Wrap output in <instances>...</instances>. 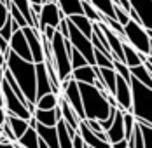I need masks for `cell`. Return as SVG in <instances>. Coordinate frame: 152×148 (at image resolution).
<instances>
[{"label": "cell", "instance_id": "1", "mask_svg": "<svg viewBox=\"0 0 152 148\" xmlns=\"http://www.w3.org/2000/svg\"><path fill=\"white\" fill-rule=\"evenodd\" d=\"M5 68L11 72L25 98L35 104V63L19 58L9 49V52L5 54Z\"/></svg>", "mask_w": 152, "mask_h": 148}, {"label": "cell", "instance_id": "2", "mask_svg": "<svg viewBox=\"0 0 152 148\" xmlns=\"http://www.w3.org/2000/svg\"><path fill=\"white\" fill-rule=\"evenodd\" d=\"M79 92H80V99H82V108H84V117L86 118H96V120H103L110 113V104L107 103L105 94L102 91L94 87L93 84H84V82H77Z\"/></svg>", "mask_w": 152, "mask_h": 148}, {"label": "cell", "instance_id": "3", "mask_svg": "<svg viewBox=\"0 0 152 148\" xmlns=\"http://www.w3.org/2000/svg\"><path fill=\"white\" fill-rule=\"evenodd\" d=\"M131 89V113L138 122L151 124V87L143 86L137 78L129 77Z\"/></svg>", "mask_w": 152, "mask_h": 148}, {"label": "cell", "instance_id": "4", "mask_svg": "<svg viewBox=\"0 0 152 148\" xmlns=\"http://www.w3.org/2000/svg\"><path fill=\"white\" fill-rule=\"evenodd\" d=\"M124 42L131 45L133 49H137L138 52L143 54H152V30L143 28L140 23L129 19L124 26Z\"/></svg>", "mask_w": 152, "mask_h": 148}, {"label": "cell", "instance_id": "5", "mask_svg": "<svg viewBox=\"0 0 152 148\" xmlns=\"http://www.w3.org/2000/svg\"><path fill=\"white\" fill-rule=\"evenodd\" d=\"M51 51H53V61H54V68H56V73L58 78L61 80H66V78H72V66H70V54L65 47V37L61 35L60 31L56 30L53 38H51Z\"/></svg>", "mask_w": 152, "mask_h": 148}, {"label": "cell", "instance_id": "6", "mask_svg": "<svg viewBox=\"0 0 152 148\" xmlns=\"http://www.w3.org/2000/svg\"><path fill=\"white\" fill-rule=\"evenodd\" d=\"M0 91H2V94H4V110H5V113L21 117V118H25V120H28V118L31 117V113L28 112V108L19 101V98L14 94V91L11 89V86L7 84V80H5L4 77H2V80H0Z\"/></svg>", "mask_w": 152, "mask_h": 148}, {"label": "cell", "instance_id": "7", "mask_svg": "<svg viewBox=\"0 0 152 148\" xmlns=\"http://www.w3.org/2000/svg\"><path fill=\"white\" fill-rule=\"evenodd\" d=\"M68 19V17H66ZM68 40H70V44L74 49H77L84 58L88 61V65H94V56H93V44H91V38L89 37H86L84 33H80L79 30L68 21V37H66Z\"/></svg>", "mask_w": 152, "mask_h": 148}, {"label": "cell", "instance_id": "8", "mask_svg": "<svg viewBox=\"0 0 152 148\" xmlns=\"http://www.w3.org/2000/svg\"><path fill=\"white\" fill-rule=\"evenodd\" d=\"M61 17H66V16L60 11L58 4H56L54 0H47L46 4H42V9H40V12H39V30L42 31L44 26H53V28H56Z\"/></svg>", "mask_w": 152, "mask_h": 148}, {"label": "cell", "instance_id": "9", "mask_svg": "<svg viewBox=\"0 0 152 148\" xmlns=\"http://www.w3.org/2000/svg\"><path fill=\"white\" fill-rule=\"evenodd\" d=\"M61 94L63 98L68 101V104L72 106V110L77 113V117L80 120H84V108H82V99H80V92H79V86L74 78H68L66 86L61 89Z\"/></svg>", "mask_w": 152, "mask_h": 148}, {"label": "cell", "instance_id": "10", "mask_svg": "<svg viewBox=\"0 0 152 148\" xmlns=\"http://www.w3.org/2000/svg\"><path fill=\"white\" fill-rule=\"evenodd\" d=\"M21 31L26 37V42L30 47V54L33 63H42L44 61V51H42V40H40V30L31 28V26H23Z\"/></svg>", "mask_w": 152, "mask_h": 148}, {"label": "cell", "instance_id": "11", "mask_svg": "<svg viewBox=\"0 0 152 148\" xmlns=\"http://www.w3.org/2000/svg\"><path fill=\"white\" fill-rule=\"evenodd\" d=\"M114 98L117 101V108L119 110H122V112H131V89H129V80L122 78L121 75L115 77Z\"/></svg>", "mask_w": 152, "mask_h": 148}, {"label": "cell", "instance_id": "12", "mask_svg": "<svg viewBox=\"0 0 152 148\" xmlns=\"http://www.w3.org/2000/svg\"><path fill=\"white\" fill-rule=\"evenodd\" d=\"M129 9H133L140 17V25L143 28H152V0H128Z\"/></svg>", "mask_w": 152, "mask_h": 148}, {"label": "cell", "instance_id": "13", "mask_svg": "<svg viewBox=\"0 0 152 148\" xmlns=\"http://www.w3.org/2000/svg\"><path fill=\"white\" fill-rule=\"evenodd\" d=\"M9 49H11L14 54H18L19 58L26 59V61H31L30 47H28L26 37H25V33L21 31V28L11 35V38H9Z\"/></svg>", "mask_w": 152, "mask_h": 148}, {"label": "cell", "instance_id": "14", "mask_svg": "<svg viewBox=\"0 0 152 148\" xmlns=\"http://www.w3.org/2000/svg\"><path fill=\"white\" fill-rule=\"evenodd\" d=\"M33 117L35 120L40 124V126H47V127H54L58 124V120H61V110H60V104L53 110H39L35 108L33 112Z\"/></svg>", "mask_w": 152, "mask_h": 148}, {"label": "cell", "instance_id": "15", "mask_svg": "<svg viewBox=\"0 0 152 148\" xmlns=\"http://www.w3.org/2000/svg\"><path fill=\"white\" fill-rule=\"evenodd\" d=\"M107 134V141L108 143H115L119 139H124V126H122V110H115V117L112 126L105 131Z\"/></svg>", "mask_w": 152, "mask_h": 148}, {"label": "cell", "instance_id": "16", "mask_svg": "<svg viewBox=\"0 0 152 148\" xmlns=\"http://www.w3.org/2000/svg\"><path fill=\"white\" fill-rule=\"evenodd\" d=\"M60 110H61V118L65 120V124L68 126V127H72V129H79V124H80V118L77 117V113L72 110V106L68 104V101L63 98V94H60Z\"/></svg>", "mask_w": 152, "mask_h": 148}, {"label": "cell", "instance_id": "17", "mask_svg": "<svg viewBox=\"0 0 152 148\" xmlns=\"http://www.w3.org/2000/svg\"><path fill=\"white\" fill-rule=\"evenodd\" d=\"M70 77L75 80V82H84V84H94L96 80V73H94V65H84V66H79L74 68Z\"/></svg>", "mask_w": 152, "mask_h": 148}, {"label": "cell", "instance_id": "18", "mask_svg": "<svg viewBox=\"0 0 152 148\" xmlns=\"http://www.w3.org/2000/svg\"><path fill=\"white\" fill-rule=\"evenodd\" d=\"M94 73H96V77L103 82V86H105L107 91H108L110 94H114V89H115V77H117L115 70H114V68H102V66H96V65H94Z\"/></svg>", "mask_w": 152, "mask_h": 148}, {"label": "cell", "instance_id": "19", "mask_svg": "<svg viewBox=\"0 0 152 148\" xmlns=\"http://www.w3.org/2000/svg\"><path fill=\"white\" fill-rule=\"evenodd\" d=\"M68 21L75 26L80 33H84L86 37H91L93 33V21H89L84 14H74V16H68Z\"/></svg>", "mask_w": 152, "mask_h": 148}, {"label": "cell", "instance_id": "20", "mask_svg": "<svg viewBox=\"0 0 152 148\" xmlns=\"http://www.w3.org/2000/svg\"><path fill=\"white\" fill-rule=\"evenodd\" d=\"M60 7V11L66 16L74 14H82V2L80 0H54Z\"/></svg>", "mask_w": 152, "mask_h": 148}, {"label": "cell", "instance_id": "21", "mask_svg": "<svg viewBox=\"0 0 152 148\" xmlns=\"http://www.w3.org/2000/svg\"><path fill=\"white\" fill-rule=\"evenodd\" d=\"M5 122L9 124L11 131L14 133L16 141H18V138H19L21 134L28 129V120H25V118H21V117H16V115H9V113H7V115H5Z\"/></svg>", "mask_w": 152, "mask_h": 148}, {"label": "cell", "instance_id": "22", "mask_svg": "<svg viewBox=\"0 0 152 148\" xmlns=\"http://www.w3.org/2000/svg\"><path fill=\"white\" fill-rule=\"evenodd\" d=\"M122 54H124V65H126L128 68L137 66V65H142L140 52H138L137 49H133L128 42H122Z\"/></svg>", "mask_w": 152, "mask_h": 148}, {"label": "cell", "instance_id": "23", "mask_svg": "<svg viewBox=\"0 0 152 148\" xmlns=\"http://www.w3.org/2000/svg\"><path fill=\"white\" fill-rule=\"evenodd\" d=\"M129 77L137 78L138 82H142L143 86L147 87H152V77H151V72L143 66V65H137V66H131L129 68Z\"/></svg>", "mask_w": 152, "mask_h": 148}, {"label": "cell", "instance_id": "24", "mask_svg": "<svg viewBox=\"0 0 152 148\" xmlns=\"http://www.w3.org/2000/svg\"><path fill=\"white\" fill-rule=\"evenodd\" d=\"M23 148H39V134L33 127H28L25 133L18 138V141Z\"/></svg>", "mask_w": 152, "mask_h": 148}, {"label": "cell", "instance_id": "25", "mask_svg": "<svg viewBox=\"0 0 152 148\" xmlns=\"http://www.w3.org/2000/svg\"><path fill=\"white\" fill-rule=\"evenodd\" d=\"M58 101H60V94L47 92V94L40 96L35 101V108H39V110H53V108L58 106Z\"/></svg>", "mask_w": 152, "mask_h": 148}, {"label": "cell", "instance_id": "26", "mask_svg": "<svg viewBox=\"0 0 152 148\" xmlns=\"http://www.w3.org/2000/svg\"><path fill=\"white\" fill-rule=\"evenodd\" d=\"M56 134H58L60 148H72V136L66 131V124H65L63 118L58 120V124H56Z\"/></svg>", "mask_w": 152, "mask_h": 148}, {"label": "cell", "instance_id": "27", "mask_svg": "<svg viewBox=\"0 0 152 148\" xmlns=\"http://www.w3.org/2000/svg\"><path fill=\"white\" fill-rule=\"evenodd\" d=\"M89 4L102 16L114 17V4H112V0H89Z\"/></svg>", "mask_w": 152, "mask_h": 148}, {"label": "cell", "instance_id": "28", "mask_svg": "<svg viewBox=\"0 0 152 148\" xmlns=\"http://www.w3.org/2000/svg\"><path fill=\"white\" fill-rule=\"evenodd\" d=\"M138 127H140V133H142L143 148H152V126L149 122H138Z\"/></svg>", "mask_w": 152, "mask_h": 148}, {"label": "cell", "instance_id": "29", "mask_svg": "<svg viewBox=\"0 0 152 148\" xmlns=\"http://www.w3.org/2000/svg\"><path fill=\"white\" fill-rule=\"evenodd\" d=\"M11 4L14 5L16 9L25 16L28 26H30V21H31V7H30V2L28 0H11Z\"/></svg>", "mask_w": 152, "mask_h": 148}, {"label": "cell", "instance_id": "30", "mask_svg": "<svg viewBox=\"0 0 152 148\" xmlns=\"http://www.w3.org/2000/svg\"><path fill=\"white\" fill-rule=\"evenodd\" d=\"M135 117L131 112H122V126H124V139L128 141L129 136L133 133V127H135Z\"/></svg>", "mask_w": 152, "mask_h": 148}, {"label": "cell", "instance_id": "31", "mask_svg": "<svg viewBox=\"0 0 152 148\" xmlns=\"http://www.w3.org/2000/svg\"><path fill=\"white\" fill-rule=\"evenodd\" d=\"M82 2V14L86 16L89 21H93V23H98L100 19H102V14L93 7L91 4H89V0H80Z\"/></svg>", "mask_w": 152, "mask_h": 148}, {"label": "cell", "instance_id": "32", "mask_svg": "<svg viewBox=\"0 0 152 148\" xmlns=\"http://www.w3.org/2000/svg\"><path fill=\"white\" fill-rule=\"evenodd\" d=\"M93 56H94V65H96V66H102V68H114V66H112V58L107 56V54H103L102 51L94 49V47H93Z\"/></svg>", "mask_w": 152, "mask_h": 148}, {"label": "cell", "instance_id": "33", "mask_svg": "<svg viewBox=\"0 0 152 148\" xmlns=\"http://www.w3.org/2000/svg\"><path fill=\"white\" fill-rule=\"evenodd\" d=\"M84 65H88L86 58H84L77 49L72 47V52H70V66H72V70H74V68H79V66H84Z\"/></svg>", "mask_w": 152, "mask_h": 148}, {"label": "cell", "instance_id": "34", "mask_svg": "<svg viewBox=\"0 0 152 148\" xmlns=\"http://www.w3.org/2000/svg\"><path fill=\"white\" fill-rule=\"evenodd\" d=\"M7 9H9V14H11V17H12V19H14L16 23L19 25V28H23V26H28V23H26L25 16L21 14V12H19L18 9H16V7L12 5V4H9V5H7Z\"/></svg>", "mask_w": 152, "mask_h": 148}, {"label": "cell", "instance_id": "35", "mask_svg": "<svg viewBox=\"0 0 152 148\" xmlns=\"http://www.w3.org/2000/svg\"><path fill=\"white\" fill-rule=\"evenodd\" d=\"M112 66H114V70H115V73L121 75L122 78H126V80H129V68L119 61V59H112Z\"/></svg>", "mask_w": 152, "mask_h": 148}, {"label": "cell", "instance_id": "36", "mask_svg": "<svg viewBox=\"0 0 152 148\" xmlns=\"http://www.w3.org/2000/svg\"><path fill=\"white\" fill-rule=\"evenodd\" d=\"M114 19L117 21V23H121L122 26L129 21V16H128V11H124L122 7L119 5H114Z\"/></svg>", "mask_w": 152, "mask_h": 148}, {"label": "cell", "instance_id": "37", "mask_svg": "<svg viewBox=\"0 0 152 148\" xmlns=\"http://www.w3.org/2000/svg\"><path fill=\"white\" fill-rule=\"evenodd\" d=\"M0 134H2V136H5V138H7L9 141L16 143V136H14V133L11 131V127H9V124H7V122L0 124Z\"/></svg>", "mask_w": 152, "mask_h": 148}, {"label": "cell", "instance_id": "38", "mask_svg": "<svg viewBox=\"0 0 152 148\" xmlns=\"http://www.w3.org/2000/svg\"><path fill=\"white\" fill-rule=\"evenodd\" d=\"M0 35H2L5 40L11 38V35H12V30H11V14H9V17L5 19V23L2 25V28H0Z\"/></svg>", "mask_w": 152, "mask_h": 148}, {"label": "cell", "instance_id": "39", "mask_svg": "<svg viewBox=\"0 0 152 148\" xmlns=\"http://www.w3.org/2000/svg\"><path fill=\"white\" fill-rule=\"evenodd\" d=\"M82 122L91 129L93 133H100V131H103V129H102V126H100V120H96V118H84Z\"/></svg>", "mask_w": 152, "mask_h": 148}, {"label": "cell", "instance_id": "40", "mask_svg": "<svg viewBox=\"0 0 152 148\" xmlns=\"http://www.w3.org/2000/svg\"><path fill=\"white\" fill-rule=\"evenodd\" d=\"M56 30L66 38V37H68V19H66V17H61L60 23H58V26H56Z\"/></svg>", "mask_w": 152, "mask_h": 148}, {"label": "cell", "instance_id": "41", "mask_svg": "<svg viewBox=\"0 0 152 148\" xmlns=\"http://www.w3.org/2000/svg\"><path fill=\"white\" fill-rule=\"evenodd\" d=\"M7 17H9V9H7V5L0 0V28H2V25L5 23Z\"/></svg>", "mask_w": 152, "mask_h": 148}, {"label": "cell", "instance_id": "42", "mask_svg": "<svg viewBox=\"0 0 152 148\" xmlns=\"http://www.w3.org/2000/svg\"><path fill=\"white\" fill-rule=\"evenodd\" d=\"M0 52H2L4 56L9 52V40H5L2 35H0Z\"/></svg>", "mask_w": 152, "mask_h": 148}, {"label": "cell", "instance_id": "43", "mask_svg": "<svg viewBox=\"0 0 152 148\" xmlns=\"http://www.w3.org/2000/svg\"><path fill=\"white\" fill-rule=\"evenodd\" d=\"M128 147V141L126 139H119L115 143H110V148H126Z\"/></svg>", "mask_w": 152, "mask_h": 148}, {"label": "cell", "instance_id": "44", "mask_svg": "<svg viewBox=\"0 0 152 148\" xmlns=\"http://www.w3.org/2000/svg\"><path fill=\"white\" fill-rule=\"evenodd\" d=\"M0 148H16L14 143H11V141H4V143H0Z\"/></svg>", "mask_w": 152, "mask_h": 148}, {"label": "cell", "instance_id": "45", "mask_svg": "<svg viewBox=\"0 0 152 148\" xmlns=\"http://www.w3.org/2000/svg\"><path fill=\"white\" fill-rule=\"evenodd\" d=\"M5 115H7V113H5V110L0 106V124H4V122H5Z\"/></svg>", "mask_w": 152, "mask_h": 148}, {"label": "cell", "instance_id": "46", "mask_svg": "<svg viewBox=\"0 0 152 148\" xmlns=\"http://www.w3.org/2000/svg\"><path fill=\"white\" fill-rule=\"evenodd\" d=\"M30 2V5H35V4H39V5H42V4H46L47 0H28Z\"/></svg>", "mask_w": 152, "mask_h": 148}, {"label": "cell", "instance_id": "47", "mask_svg": "<svg viewBox=\"0 0 152 148\" xmlns=\"http://www.w3.org/2000/svg\"><path fill=\"white\" fill-rule=\"evenodd\" d=\"M39 148H49V147L46 145V143H44V141L40 139V138H39Z\"/></svg>", "mask_w": 152, "mask_h": 148}, {"label": "cell", "instance_id": "48", "mask_svg": "<svg viewBox=\"0 0 152 148\" xmlns=\"http://www.w3.org/2000/svg\"><path fill=\"white\" fill-rule=\"evenodd\" d=\"M0 106L4 108V94H2V91H0Z\"/></svg>", "mask_w": 152, "mask_h": 148}, {"label": "cell", "instance_id": "49", "mask_svg": "<svg viewBox=\"0 0 152 148\" xmlns=\"http://www.w3.org/2000/svg\"><path fill=\"white\" fill-rule=\"evenodd\" d=\"M126 148H129V147H126Z\"/></svg>", "mask_w": 152, "mask_h": 148}, {"label": "cell", "instance_id": "50", "mask_svg": "<svg viewBox=\"0 0 152 148\" xmlns=\"http://www.w3.org/2000/svg\"><path fill=\"white\" fill-rule=\"evenodd\" d=\"M84 148H88V147H84Z\"/></svg>", "mask_w": 152, "mask_h": 148}, {"label": "cell", "instance_id": "51", "mask_svg": "<svg viewBox=\"0 0 152 148\" xmlns=\"http://www.w3.org/2000/svg\"><path fill=\"white\" fill-rule=\"evenodd\" d=\"M88 148H89V147H88Z\"/></svg>", "mask_w": 152, "mask_h": 148}]
</instances>
